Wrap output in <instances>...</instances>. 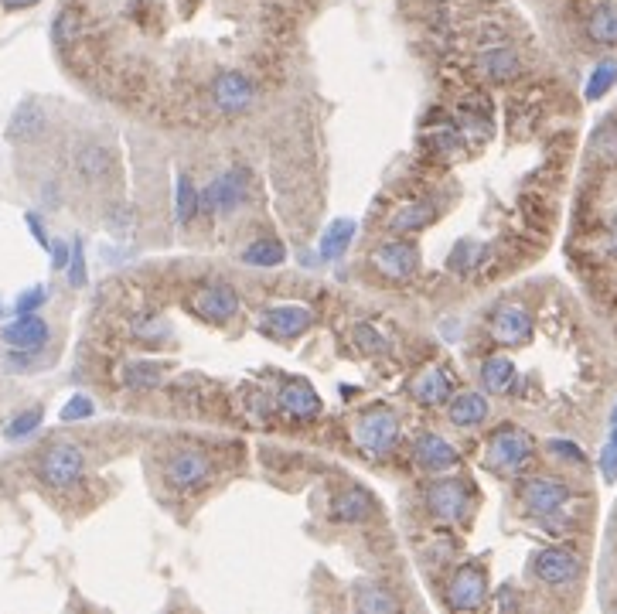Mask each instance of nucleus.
Here are the masks:
<instances>
[{"instance_id": "obj_1", "label": "nucleus", "mask_w": 617, "mask_h": 614, "mask_svg": "<svg viewBox=\"0 0 617 614\" xmlns=\"http://www.w3.org/2000/svg\"><path fill=\"white\" fill-rule=\"evenodd\" d=\"M352 437H355V444L362 447V451L386 454L389 447L396 444V437H399L396 413L389 410V406H369V410H365L362 417L355 420Z\"/></svg>"}, {"instance_id": "obj_2", "label": "nucleus", "mask_w": 617, "mask_h": 614, "mask_svg": "<svg viewBox=\"0 0 617 614\" xmlns=\"http://www.w3.org/2000/svg\"><path fill=\"white\" fill-rule=\"evenodd\" d=\"M529 454H532V437L519 427H502V430L491 434L485 458H488V468L515 471V468H522V464L529 461Z\"/></svg>"}, {"instance_id": "obj_3", "label": "nucleus", "mask_w": 617, "mask_h": 614, "mask_svg": "<svg viewBox=\"0 0 617 614\" xmlns=\"http://www.w3.org/2000/svg\"><path fill=\"white\" fill-rule=\"evenodd\" d=\"M522 502L525 512L536 519H553L563 512V505L570 502V488L560 478H532L522 488Z\"/></svg>"}, {"instance_id": "obj_4", "label": "nucleus", "mask_w": 617, "mask_h": 614, "mask_svg": "<svg viewBox=\"0 0 617 614\" xmlns=\"http://www.w3.org/2000/svg\"><path fill=\"white\" fill-rule=\"evenodd\" d=\"M82 468H86V458L75 444H55L52 451L41 458V478L52 488H69L82 478Z\"/></svg>"}, {"instance_id": "obj_5", "label": "nucleus", "mask_w": 617, "mask_h": 614, "mask_svg": "<svg viewBox=\"0 0 617 614\" xmlns=\"http://www.w3.org/2000/svg\"><path fill=\"white\" fill-rule=\"evenodd\" d=\"M485 594H488V580H485V570L474 567V563H464L461 570L454 574L447 587V604L454 611H474L485 604Z\"/></svg>"}, {"instance_id": "obj_6", "label": "nucleus", "mask_w": 617, "mask_h": 614, "mask_svg": "<svg viewBox=\"0 0 617 614\" xmlns=\"http://www.w3.org/2000/svg\"><path fill=\"white\" fill-rule=\"evenodd\" d=\"M532 574L549 587H563V584H570V580H577L580 560H577V553L563 550V546H549V550L536 553V560H532Z\"/></svg>"}, {"instance_id": "obj_7", "label": "nucleus", "mask_w": 617, "mask_h": 614, "mask_svg": "<svg viewBox=\"0 0 617 614\" xmlns=\"http://www.w3.org/2000/svg\"><path fill=\"white\" fill-rule=\"evenodd\" d=\"M246 171H225L222 178H215L212 185L198 195V209L205 212H229L243 202L246 195Z\"/></svg>"}, {"instance_id": "obj_8", "label": "nucleus", "mask_w": 617, "mask_h": 614, "mask_svg": "<svg viewBox=\"0 0 617 614\" xmlns=\"http://www.w3.org/2000/svg\"><path fill=\"white\" fill-rule=\"evenodd\" d=\"M314 314L307 307H297V304H280V307H266L263 311V321H260V331L270 338H297L311 328Z\"/></svg>"}, {"instance_id": "obj_9", "label": "nucleus", "mask_w": 617, "mask_h": 614, "mask_svg": "<svg viewBox=\"0 0 617 614\" xmlns=\"http://www.w3.org/2000/svg\"><path fill=\"white\" fill-rule=\"evenodd\" d=\"M427 505L437 519L457 522L464 512H468V488H464L457 478H444V481H437V485L427 488Z\"/></svg>"}, {"instance_id": "obj_10", "label": "nucleus", "mask_w": 617, "mask_h": 614, "mask_svg": "<svg viewBox=\"0 0 617 614\" xmlns=\"http://www.w3.org/2000/svg\"><path fill=\"white\" fill-rule=\"evenodd\" d=\"M491 335H495V342L502 345H525L532 335V318L529 311L519 304H502L495 314H491Z\"/></svg>"}, {"instance_id": "obj_11", "label": "nucleus", "mask_w": 617, "mask_h": 614, "mask_svg": "<svg viewBox=\"0 0 617 614\" xmlns=\"http://www.w3.org/2000/svg\"><path fill=\"white\" fill-rule=\"evenodd\" d=\"M372 263L382 277L406 280V277H413L416 267H420V250H416L413 243H386L372 253Z\"/></svg>"}, {"instance_id": "obj_12", "label": "nucleus", "mask_w": 617, "mask_h": 614, "mask_svg": "<svg viewBox=\"0 0 617 614\" xmlns=\"http://www.w3.org/2000/svg\"><path fill=\"white\" fill-rule=\"evenodd\" d=\"M253 96H256V89L243 72H222V76L212 82V99L222 113L246 110V106L253 103Z\"/></svg>"}, {"instance_id": "obj_13", "label": "nucleus", "mask_w": 617, "mask_h": 614, "mask_svg": "<svg viewBox=\"0 0 617 614\" xmlns=\"http://www.w3.org/2000/svg\"><path fill=\"white\" fill-rule=\"evenodd\" d=\"M280 406H283V413L294 420H314L321 413V396L314 393L311 383H304V379H290V383H283L280 389Z\"/></svg>"}, {"instance_id": "obj_14", "label": "nucleus", "mask_w": 617, "mask_h": 614, "mask_svg": "<svg viewBox=\"0 0 617 614\" xmlns=\"http://www.w3.org/2000/svg\"><path fill=\"white\" fill-rule=\"evenodd\" d=\"M208 471H212V464H208L205 454H202V451H195V447H188V451L174 454V461L168 464V478H171V485L185 488V492H188V488L205 485Z\"/></svg>"}, {"instance_id": "obj_15", "label": "nucleus", "mask_w": 617, "mask_h": 614, "mask_svg": "<svg viewBox=\"0 0 617 614\" xmlns=\"http://www.w3.org/2000/svg\"><path fill=\"white\" fill-rule=\"evenodd\" d=\"M4 342L14 348V352H38L41 345L48 342V325L35 314H18V321L4 328Z\"/></svg>"}, {"instance_id": "obj_16", "label": "nucleus", "mask_w": 617, "mask_h": 614, "mask_svg": "<svg viewBox=\"0 0 617 614\" xmlns=\"http://www.w3.org/2000/svg\"><path fill=\"white\" fill-rule=\"evenodd\" d=\"M195 311H198V314H205V318H212V321L232 318V314L239 311V294H236V287H229V284H212V287L198 290V294H195Z\"/></svg>"}, {"instance_id": "obj_17", "label": "nucleus", "mask_w": 617, "mask_h": 614, "mask_svg": "<svg viewBox=\"0 0 617 614\" xmlns=\"http://www.w3.org/2000/svg\"><path fill=\"white\" fill-rule=\"evenodd\" d=\"M413 454H416V464L427 471H447L461 461V454L454 451V444L444 441L440 434H423L420 441H416Z\"/></svg>"}, {"instance_id": "obj_18", "label": "nucleus", "mask_w": 617, "mask_h": 614, "mask_svg": "<svg viewBox=\"0 0 617 614\" xmlns=\"http://www.w3.org/2000/svg\"><path fill=\"white\" fill-rule=\"evenodd\" d=\"M478 65H481V72H485L488 79H495V82H508V79H515L522 72V58L515 55L508 45L485 48V52L478 55Z\"/></svg>"}, {"instance_id": "obj_19", "label": "nucleus", "mask_w": 617, "mask_h": 614, "mask_svg": "<svg viewBox=\"0 0 617 614\" xmlns=\"http://www.w3.org/2000/svg\"><path fill=\"white\" fill-rule=\"evenodd\" d=\"M410 393H413V400H416V403H423V406H440V403H447V400H450L454 386H450L447 372H440V369H423L420 376L413 379Z\"/></svg>"}, {"instance_id": "obj_20", "label": "nucleus", "mask_w": 617, "mask_h": 614, "mask_svg": "<svg viewBox=\"0 0 617 614\" xmlns=\"http://www.w3.org/2000/svg\"><path fill=\"white\" fill-rule=\"evenodd\" d=\"M447 413H450V423H457V427H478L488 417V400L481 393H457L450 400Z\"/></svg>"}, {"instance_id": "obj_21", "label": "nucleus", "mask_w": 617, "mask_h": 614, "mask_svg": "<svg viewBox=\"0 0 617 614\" xmlns=\"http://www.w3.org/2000/svg\"><path fill=\"white\" fill-rule=\"evenodd\" d=\"M481 383H485L488 393H495V396L508 393L515 383L512 359H505V355H491V359H485V365H481Z\"/></svg>"}, {"instance_id": "obj_22", "label": "nucleus", "mask_w": 617, "mask_h": 614, "mask_svg": "<svg viewBox=\"0 0 617 614\" xmlns=\"http://www.w3.org/2000/svg\"><path fill=\"white\" fill-rule=\"evenodd\" d=\"M433 219H437V205L433 202H410V205H403L393 219H389V229L393 232H416V229L430 226Z\"/></svg>"}, {"instance_id": "obj_23", "label": "nucleus", "mask_w": 617, "mask_h": 614, "mask_svg": "<svg viewBox=\"0 0 617 614\" xmlns=\"http://www.w3.org/2000/svg\"><path fill=\"white\" fill-rule=\"evenodd\" d=\"M587 38L594 45H617V4H600L587 18Z\"/></svg>"}, {"instance_id": "obj_24", "label": "nucleus", "mask_w": 617, "mask_h": 614, "mask_svg": "<svg viewBox=\"0 0 617 614\" xmlns=\"http://www.w3.org/2000/svg\"><path fill=\"white\" fill-rule=\"evenodd\" d=\"M372 512V499L365 488H348L335 499V519L338 522H362Z\"/></svg>"}, {"instance_id": "obj_25", "label": "nucleus", "mask_w": 617, "mask_h": 614, "mask_svg": "<svg viewBox=\"0 0 617 614\" xmlns=\"http://www.w3.org/2000/svg\"><path fill=\"white\" fill-rule=\"evenodd\" d=\"M352 239H355V222L352 219L331 222L328 232H324V239H321V256L324 260H338V256L348 250Z\"/></svg>"}, {"instance_id": "obj_26", "label": "nucleus", "mask_w": 617, "mask_h": 614, "mask_svg": "<svg viewBox=\"0 0 617 614\" xmlns=\"http://www.w3.org/2000/svg\"><path fill=\"white\" fill-rule=\"evenodd\" d=\"M243 260L249 267H280L287 260V250H283V243H277V239H256L253 246H246Z\"/></svg>"}, {"instance_id": "obj_27", "label": "nucleus", "mask_w": 617, "mask_h": 614, "mask_svg": "<svg viewBox=\"0 0 617 614\" xmlns=\"http://www.w3.org/2000/svg\"><path fill=\"white\" fill-rule=\"evenodd\" d=\"M590 157H594L597 164L617 161V123L614 120H607L604 127L594 130V137H590Z\"/></svg>"}, {"instance_id": "obj_28", "label": "nucleus", "mask_w": 617, "mask_h": 614, "mask_svg": "<svg viewBox=\"0 0 617 614\" xmlns=\"http://www.w3.org/2000/svg\"><path fill=\"white\" fill-rule=\"evenodd\" d=\"M41 123H45V113H41V106L38 103H24L18 113H14V120H11V134L14 140H28V137H35L41 134Z\"/></svg>"}, {"instance_id": "obj_29", "label": "nucleus", "mask_w": 617, "mask_h": 614, "mask_svg": "<svg viewBox=\"0 0 617 614\" xmlns=\"http://www.w3.org/2000/svg\"><path fill=\"white\" fill-rule=\"evenodd\" d=\"M355 608L365 614H389V611H396V601H393V594H386L382 587L362 584L355 591Z\"/></svg>"}, {"instance_id": "obj_30", "label": "nucleus", "mask_w": 617, "mask_h": 614, "mask_svg": "<svg viewBox=\"0 0 617 614\" xmlns=\"http://www.w3.org/2000/svg\"><path fill=\"white\" fill-rule=\"evenodd\" d=\"M617 82V62L614 58H607V62H600L594 72H590L587 79V89H583V96L587 99H600L604 93H611V86Z\"/></svg>"}, {"instance_id": "obj_31", "label": "nucleus", "mask_w": 617, "mask_h": 614, "mask_svg": "<svg viewBox=\"0 0 617 614\" xmlns=\"http://www.w3.org/2000/svg\"><path fill=\"white\" fill-rule=\"evenodd\" d=\"M195 209H198V192H195V185H191L188 174H181V178H178V195H174V219L185 226V222H191Z\"/></svg>"}, {"instance_id": "obj_32", "label": "nucleus", "mask_w": 617, "mask_h": 614, "mask_svg": "<svg viewBox=\"0 0 617 614\" xmlns=\"http://www.w3.org/2000/svg\"><path fill=\"white\" fill-rule=\"evenodd\" d=\"M123 383L130 389H147V386H157L161 383V365L154 362H133L123 369Z\"/></svg>"}, {"instance_id": "obj_33", "label": "nucleus", "mask_w": 617, "mask_h": 614, "mask_svg": "<svg viewBox=\"0 0 617 614\" xmlns=\"http://www.w3.org/2000/svg\"><path fill=\"white\" fill-rule=\"evenodd\" d=\"M79 171L82 178H103L106 171H110V154L103 151V147H86V151H79Z\"/></svg>"}, {"instance_id": "obj_34", "label": "nucleus", "mask_w": 617, "mask_h": 614, "mask_svg": "<svg viewBox=\"0 0 617 614\" xmlns=\"http://www.w3.org/2000/svg\"><path fill=\"white\" fill-rule=\"evenodd\" d=\"M133 331H137V338L144 345H157V342H164V338H168V325H164L161 318H154V314L133 321Z\"/></svg>"}, {"instance_id": "obj_35", "label": "nucleus", "mask_w": 617, "mask_h": 614, "mask_svg": "<svg viewBox=\"0 0 617 614\" xmlns=\"http://www.w3.org/2000/svg\"><path fill=\"white\" fill-rule=\"evenodd\" d=\"M481 253V246L478 243H471V239H461V243L454 246V253H450V270H457V273H468L474 263V256Z\"/></svg>"}, {"instance_id": "obj_36", "label": "nucleus", "mask_w": 617, "mask_h": 614, "mask_svg": "<svg viewBox=\"0 0 617 614\" xmlns=\"http://www.w3.org/2000/svg\"><path fill=\"white\" fill-rule=\"evenodd\" d=\"M41 423V410H24L21 417H14L11 423H7L4 437H11V441H18V437H28L31 430H38Z\"/></svg>"}, {"instance_id": "obj_37", "label": "nucleus", "mask_w": 617, "mask_h": 614, "mask_svg": "<svg viewBox=\"0 0 617 614\" xmlns=\"http://www.w3.org/2000/svg\"><path fill=\"white\" fill-rule=\"evenodd\" d=\"M93 400H89V396H72L69 403L62 406V413H58V417H62V423H75V420H86V417H93Z\"/></svg>"}, {"instance_id": "obj_38", "label": "nucleus", "mask_w": 617, "mask_h": 614, "mask_svg": "<svg viewBox=\"0 0 617 614\" xmlns=\"http://www.w3.org/2000/svg\"><path fill=\"white\" fill-rule=\"evenodd\" d=\"M355 342H358V348H362V352H369V355L386 352V338H382L372 325H358V328H355Z\"/></svg>"}, {"instance_id": "obj_39", "label": "nucleus", "mask_w": 617, "mask_h": 614, "mask_svg": "<svg viewBox=\"0 0 617 614\" xmlns=\"http://www.w3.org/2000/svg\"><path fill=\"white\" fill-rule=\"evenodd\" d=\"M45 297H48V290L45 287H31V290H24V294L18 297V304H14V311L18 314H35L41 304H45Z\"/></svg>"}, {"instance_id": "obj_40", "label": "nucleus", "mask_w": 617, "mask_h": 614, "mask_svg": "<svg viewBox=\"0 0 617 614\" xmlns=\"http://www.w3.org/2000/svg\"><path fill=\"white\" fill-rule=\"evenodd\" d=\"M69 280H72V287H82V284H86V253H82V243H75V246H72Z\"/></svg>"}, {"instance_id": "obj_41", "label": "nucleus", "mask_w": 617, "mask_h": 614, "mask_svg": "<svg viewBox=\"0 0 617 614\" xmlns=\"http://www.w3.org/2000/svg\"><path fill=\"white\" fill-rule=\"evenodd\" d=\"M600 471H604L607 481H617V447L607 441L604 451H600Z\"/></svg>"}, {"instance_id": "obj_42", "label": "nucleus", "mask_w": 617, "mask_h": 614, "mask_svg": "<svg viewBox=\"0 0 617 614\" xmlns=\"http://www.w3.org/2000/svg\"><path fill=\"white\" fill-rule=\"evenodd\" d=\"M549 451L553 454H560V458H566V461H577V464H583V451L573 441H549Z\"/></svg>"}, {"instance_id": "obj_43", "label": "nucleus", "mask_w": 617, "mask_h": 614, "mask_svg": "<svg viewBox=\"0 0 617 614\" xmlns=\"http://www.w3.org/2000/svg\"><path fill=\"white\" fill-rule=\"evenodd\" d=\"M72 31H75V18H72V14H58V21H55V41H69Z\"/></svg>"}, {"instance_id": "obj_44", "label": "nucleus", "mask_w": 617, "mask_h": 614, "mask_svg": "<svg viewBox=\"0 0 617 614\" xmlns=\"http://www.w3.org/2000/svg\"><path fill=\"white\" fill-rule=\"evenodd\" d=\"M69 260H72V246L52 243V267H55V270H65V267H69Z\"/></svg>"}, {"instance_id": "obj_45", "label": "nucleus", "mask_w": 617, "mask_h": 614, "mask_svg": "<svg viewBox=\"0 0 617 614\" xmlns=\"http://www.w3.org/2000/svg\"><path fill=\"white\" fill-rule=\"evenodd\" d=\"M28 226H31V236L38 239V246H45V250H48V246H52V243H48V236H45V229H41L38 215H28Z\"/></svg>"}, {"instance_id": "obj_46", "label": "nucleus", "mask_w": 617, "mask_h": 614, "mask_svg": "<svg viewBox=\"0 0 617 614\" xmlns=\"http://www.w3.org/2000/svg\"><path fill=\"white\" fill-rule=\"evenodd\" d=\"M4 7H11V11H18V7H31V4H38V0H0Z\"/></svg>"}, {"instance_id": "obj_47", "label": "nucleus", "mask_w": 617, "mask_h": 614, "mask_svg": "<svg viewBox=\"0 0 617 614\" xmlns=\"http://www.w3.org/2000/svg\"><path fill=\"white\" fill-rule=\"evenodd\" d=\"M611 246H614V253H617V219H614V226H611Z\"/></svg>"}, {"instance_id": "obj_48", "label": "nucleus", "mask_w": 617, "mask_h": 614, "mask_svg": "<svg viewBox=\"0 0 617 614\" xmlns=\"http://www.w3.org/2000/svg\"><path fill=\"white\" fill-rule=\"evenodd\" d=\"M0 314H4V304H0Z\"/></svg>"}, {"instance_id": "obj_49", "label": "nucleus", "mask_w": 617, "mask_h": 614, "mask_svg": "<svg viewBox=\"0 0 617 614\" xmlns=\"http://www.w3.org/2000/svg\"><path fill=\"white\" fill-rule=\"evenodd\" d=\"M614 420H617V410H614Z\"/></svg>"}]
</instances>
